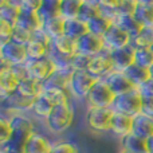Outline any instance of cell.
Instances as JSON below:
<instances>
[{
	"mask_svg": "<svg viewBox=\"0 0 153 153\" xmlns=\"http://www.w3.org/2000/svg\"><path fill=\"white\" fill-rule=\"evenodd\" d=\"M7 117L11 118L13 132L11 140L4 146H0V149L5 153H22L28 138L36 132L35 125L31 117H28L27 114H13Z\"/></svg>",
	"mask_w": 153,
	"mask_h": 153,
	"instance_id": "6da1fadb",
	"label": "cell"
},
{
	"mask_svg": "<svg viewBox=\"0 0 153 153\" xmlns=\"http://www.w3.org/2000/svg\"><path fill=\"white\" fill-rule=\"evenodd\" d=\"M75 117L74 100L63 105H58L53 109L50 116L45 120V126L50 133L55 136L63 134L71 128Z\"/></svg>",
	"mask_w": 153,
	"mask_h": 153,
	"instance_id": "7a4b0ae2",
	"label": "cell"
},
{
	"mask_svg": "<svg viewBox=\"0 0 153 153\" xmlns=\"http://www.w3.org/2000/svg\"><path fill=\"white\" fill-rule=\"evenodd\" d=\"M113 108H87L85 114L86 126L94 133H110Z\"/></svg>",
	"mask_w": 153,
	"mask_h": 153,
	"instance_id": "3957f363",
	"label": "cell"
},
{
	"mask_svg": "<svg viewBox=\"0 0 153 153\" xmlns=\"http://www.w3.org/2000/svg\"><path fill=\"white\" fill-rule=\"evenodd\" d=\"M141 106H143V93L138 89L122 94L116 98L113 105V110L116 113H121L134 118L136 116L141 114Z\"/></svg>",
	"mask_w": 153,
	"mask_h": 153,
	"instance_id": "277c9868",
	"label": "cell"
},
{
	"mask_svg": "<svg viewBox=\"0 0 153 153\" xmlns=\"http://www.w3.org/2000/svg\"><path fill=\"white\" fill-rule=\"evenodd\" d=\"M97 81L98 79H95L87 71H74L69 86V93L71 98L75 101H86L90 90Z\"/></svg>",
	"mask_w": 153,
	"mask_h": 153,
	"instance_id": "5b68a950",
	"label": "cell"
},
{
	"mask_svg": "<svg viewBox=\"0 0 153 153\" xmlns=\"http://www.w3.org/2000/svg\"><path fill=\"white\" fill-rule=\"evenodd\" d=\"M116 98L117 97L108 87V85L101 79L91 87L85 102L87 108H113Z\"/></svg>",
	"mask_w": 153,
	"mask_h": 153,
	"instance_id": "8992f818",
	"label": "cell"
},
{
	"mask_svg": "<svg viewBox=\"0 0 153 153\" xmlns=\"http://www.w3.org/2000/svg\"><path fill=\"white\" fill-rule=\"evenodd\" d=\"M27 61L26 46L13 43L12 40L0 46V67H12L15 65L26 63Z\"/></svg>",
	"mask_w": 153,
	"mask_h": 153,
	"instance_id": "52a82bcc",
	"label": "cell"
},
{
	"mask_svg": "<svg viewBox=\"0 0 153 153\" xmlns=\"http://www.w3.org/2000/svg\"><path fill=\"white\" fill-rule=\"evenodd\" d=\"M111 71H114V66H113V62H111L110 51L109 50H103L98 55L93 56L91 62H90V66L87 69V73L91 74L98 81L105 79Z\"/></svg>",
	"mask_w": 153,
	"mask_h": 153,
	"instance_id": "ba28073f",
	"label": "cell"
},
{
	"mask_svg": "<svg viewBox=\"0 0 153 153\" xmlns=\"http://www.w3.org/2000/svg\"><path fill=\"white\" fill-rule=\"evenodd\" d=\"M103 50H106L103 38L97 36L94 34H85L82 38H79L76 40V51L79 54H85L89 56H95L100 53H102Z\"/></svg>",
	"mask_w": 153,
	"mask_h": 153,
	"instance_id": "9c48e42d",
	"label": "cell"
},
{
	"mask_svg": "<svg viewBox=\"0 0 153 153\" xmlns=\"http://www.w3.org/2000/svg\"><path fill=\"white\" fill-rule=\"evenodd\" d=\"M108 87L113 91V94L116 97H120L122 94H126V93L134 90L136 87L133 86V83L128 79V76L125 75L124 71H118V70H114L110 74L106 76L105 79H102Z\"/></svg>",
	"mask_w": 153,
	"mask_h": 153,
	"instance_id": "30bf717a",
	"label": "cell"
},
{
	"mask_svg": "<svg viewBox=\"0 0 153 153\" xmlns=\"http://www.w3.org/2000/svg\"><path fill=\"white\" fill-rule=\"evenodd\" d=\"M130 39H132V38H130L124 30L120 28V27L114 23L111 24L109 31L106 32L105 36H103L105 47H106V50H109V51L118 50V48L130 45Z\"/></svg>",
	"mask_w": 153,
	"mask_h": 153,
	"instance_id": "8fae6325",
	"label": "cell"
},
{
	"mask_svg": "<svg viewBox=\"0 0 153 153\" xmlns=\"http://www.w3.org/2000/svg\"><path fill=\"white\" fill-rule=\"evenodd\" d=\"M26 63L28 66L31 78L36 79V81L42 82V83L56 70L48 56H46L43 59H38V61H27Z\"/></svg>",
	"mask_w": 153,
	"mask_h": 153,
	"instance_id": "7c38bea8",
	"label": "cell"
},
{
	"mask_svg": "<svg viewBox=\"0 0 153 153\" xmlns=\"http://www.w3.org/2000/svg\"><path fill=\"white\" fill-rule=\"evenodd\" d=\"M134 55H136V50L130 45L118 48V50L110 51V58L111 62H113L114 70L125 71L129 66L134 65Z\"/></svg>",
	"mask_w": 153,
	"mask_h": 153,
	"instance_id": "4fadbf2b",
	"label": "cell"
},
{
	"mask_svg": "<svg viewBox=\"0 0 153 153\" xmlns=\"http://www.w3.org/2000/svg\"><path fill=\"white\" fill-rule=\"evenodd\" d=\"M18 86L19 81L16 79L11 67H0V102L16 93Z\"/></svg>",
	"mask_w": 153,
	"mask_h": 153,
	"instance_id": "5bb4252c",
	"label": "cell"
},
{
	"mask_svg": "<svg viewBox=\"0 0 153 153\" xmlns=\"http://www.w3.org/2000/svg\"><path fill=\"white\" fill-rule=\"evenodd\" d=\"M53 144L54 143L47 136L35 132L26 143L22 153H50Z\"/></svg>",
	"mask_w": 153,
	"mask_h": 153,
	"instance_id": "9a60e30c",
	"label": "cell"
},
{
	"mask_svg": "<svg viewBox=\"0 0 153 153\" xmlns=\"http://www.w3.org/2000/svg\"><path fill=\"white\" fill-rule=\"evenodd\" d=\"M133 130V117L125 116L121 113H116L111 118V125H110V133L118 137L121 140L122 137L130 134Z\"/></svg>",
	"mask_w": 153,
	"mask_h": 153,
	"instance_id": "2e32d148",
	"label": "cell"
},
{
	"mask_svg": "<svg viewBox=\"0 0 153 153\" xmlns=\"http://www.w3.org/2000/svg\"><path fill=\"white\" fill-rule=\"evenodd\" d=\"M74 73L73 69L67 70H55L45 82L43 87L45 89H59V90H69L71 75Z\"/></svg>",
	"mask_w": 153,
	"mask_h": 153,
	"instance_id": "e0dca14e",
	"label": "cell"
},
{
	"mask_svg": "<svg viewBox=\"0 0 153 153\" xmlns=\"http://www.w3.org/2000/svg\"><path fill=\"white\" fill-rule=\"evenodd\" d=\"M136 136L144 138V140H149L153 137V117L145 116V114H138L133 118V130Z\"/></svg>",
	"mask_w": 153,
	"mask_h": 153,
	"instance_id": "ac0fdd59",
	"label": "cell"
},
{
	"mask_svg": "<svg viewBox=\"0 0 153 153\" xmlns=\"http://www.w3.org/2000/svg\"><path fill=\"white\" fill-rule=\"evenodd\" d=\"M121 151L132 152V153H148V141L136 136L134 133L125 136L120 140Z\"/></svg>",
	"mask_w": 153,
	"mask_h": 153,
	"instance_id": "d6986e66",
	"label": "cell"
},
{
	"mask_svg": "<svg viewBox=\"0 0 153 153\" xmlns=\"http://www.w3.org/2000/svg\"><path fill=\"white\" fill-rule=\"evenodd\" d=\"M124 73H125V75L128 76V79L133 83V86H134L136 89H141V87L151 79L149 69L141 67L136 63L132 65V66H129Z\"/></svg>",
	"mask_w": 153,
	"mask_h": 153,
	"instance_id": "ffe728a7",
	"label": "cell"
},
{
	"mask_svg": "<svg viewBox=\"0 0 153 153\" xmlns=\"http://www.w3.org/2000/svg\"><path fill=\"white\" fill-rule=\"evenodd\" d=\"M42 24L43 23H42V20H40L38 13L19 10V16H18V20H16L15 26L23 27V28L28 30V31L35 32V31L42 28Z\"/></svg>",
	"mask_w": 153,
	"mask_h": 153,
	"instance_id": "44dd1931",
	"label": "cell"
},
{
	"mask_svg": "<svg viewBox=\"0 0 153 153\" xmlns=\"http://www.w3.org/2000/svg\"><path fill=\"white\" fill-rule=\"evenodd\" d=\"M134 18L143 26H153V0H137Z\"/></svg>",
	"mask_w": 153,
	"mask_h": 153,
	"instance_id": "7402d4cb",
	"label": "cell"
},
{
	"mask_svg": "<svg viewBox=\"0 0 153 153\" xmlns=\"http://www.w3.org/2000/svg\"><path fill=\"white\" fill-rule=\"evenodd\" d=\"M153 45V26H143L136 36L130 39V46L134 50L151 48Z\"/></svg>",
	"mask_w": 153,
	"mask_h": 153,
	"instance_id": "603a6c76",
	"label": "cell"
},
{
	"mask_svg": "<svg viewBox=\"0 0 153 153\" xmlns=\"http://www.w3.org/2000/svg\"><path fill=\"white\" fill-rule=\"evenodd\" d=\"M16 93H19L20 95L27 98H31V100H35V98L40 97L43 93V83L34 78H30L24 82H20L18 86V90Z\"/></svg>",
	"mask_w": 153,
	"mask_h": 153,
	"instance_id": "cb8c5ba5",
	"label": "cell"
},
{
	"mask_svg": "<svg viewBox=\"0 0 153 153\" xmlns=\"http://www.w3.org/2000/svg\"><path fill=\"white\" fill-rule=\"evenodd\" d=\"M19 16L18 0H1L0 1V20L8 22L15 26Z\"/></svg>",
	"mask_w": 153,
	"mask_h": 153,
	"instance_id": "d4e9b609",
	"label": "cell"
},
{
	"mask_svg": "<svg viewBox=\"0 0 153 153\" xmlns=\"http://www.w3.org/2000/svg\"><path fill=\"white\" fill-rule=\"evenodd\" d=\"M87 23L82 22L81 19H70L65 22V35L73 40H78L85 34H87Z\"/></svg>",
	"mask_w": 153,
	"mask_h": 153,
	"instance_id": "484cf974",
	"label": "cell"
},
{
	"mask_svg": "<svg viewBox=\"0 0 153 153\" xmlns=\"http://www.w3.org/2000/svg\"><path fill=\"white\" fill-rule=\"evenodd\" d=\"M65 19L58 16V18L50 19V20L43 22L42 24V30L47 34V36L51 40L58 39L62 35H65Z\"/></svg>",
	"mask_w": 153,
	"mask_h": 153,
	"instance_id": "4316f807",
	"label": "cell"
},
{
	"mask_svg": "<svg viewBox=\"0 0 153 153\" xmlns=\"http://www.w3.org/2000/svg\"><path fill=\"white\" fill-rule=\"evenodd\" d=\"M50 47H53L55 51L63 54L67 56H74L78 51H76V40L70 39L66 35H62L58 39H54L51 42Z\"/></svg>",
	"mask_w": 153,
	"mask_h": 153,
	"instance_id": "83f0119b",
	"label": "cell"
},
{
	"mask_svg": "<svg viewBox=\"0 0 153 153\" xmlns=\"http://www.w3.org/2000/svg\"><path fill=\"white\" fill-rule=\"evenodd\" d=\"M98 15H101L98 0H82V4H81L79 13H78V19H81L85 23H89L91 19L97 18Z\"/></svg>",
	"mask_w": 153,
	"mask_h": 153,
	"instance_id": "f1b7e54d",
	"label": "cell"
},
{
	"mask_svg": "<svg viewBox=\"0 0 153 153\" xmlns=\"http://www.w3.org/2000/svg\"><path fill=\"white\" fill-rule=\"evenodd\" d=\"M114 24L122 28L130 38L136 36L140 32V30L143 28V24L134 18V15H126V16H118L117 20L114 22Z\"/></svg>",
	"mask_w": 153,
	"mask_h": 153,
	"instance_id": "f546056e",
	"label": "cell"
},
{
	"mask_svg": "<svg viewBox=\"0 0 153 153\" xmlns=\"http://www.w3.org/2000/svg\"><path fill=\"white\" fill-rule=\"evenodd\" d=\"M38 15H39L42 23L61 16V0H43Z\"/></svg>",
	"mask_w": 153,
	"mask_h": 153,
	"instance_id": "4dcf8cb0",
	"label": "cell"
},
{
	"mask_svg": "<svg viewBox=\"0 0 153 153\" xmlns=\"http://www.w3.org/2000/svg\"><path fill=\"white\" fill-rule=\"evenodd\" d=\"M42 95L55 108L58 105H63L70 101H73L69 90H59V89H45L43 87Z\"/></svg>",
	"mask_w": 153,
	"mask_h": 153,
	"instance_id": "1f68e13d",
	"label": "cell"
},
{
	"mask_svg": "<svg viewBox=\"0 0 153 153\" xmlns=\"http://www.w3.org/2000/svg\"><path fill=\"white\" fill-rule=\"evenodd\" d=\"M53 109H54V106L51 105L43 95H40V97L35 98L34 105H32L30 114H31L34 118H39V120H43V121H45V120L50 116Z\"/></svg>",
	"mask_w": 153,
	"mask_h": 153,
	"instance_id": "d6a6232c",
	"label": "cell"
},
{
	"mask_svg": "<svg viewBox=\"0 0 153 153\" xmlns=\"http://www.w3.org/2000/svg\"><path fill=\"white\" fill-rule=\"evenodd\" d=\"M111 24H113V22H110L102 15H98L97 18L91 19L87 23V30H89L90 34H94L97 36L103 38L106 32L109 31V28L111 27Z\"/></svg>",
	"mask_w": 153,
	"mask_h": 153,
	"instance_id": "836d02e7",
	"label": "cell"
},
{
	"mask_svg": "<svg viewBox=\"0 0 153 153\" xmlns=\"http://www.w3.org/2000/svg\"><path fill=\"white\" fill-rule=\"evenodd\" d=\"M82 0H61V18L65 20L76 19Z\"/></svg>",
	"mask_w": 153,
	"mask_h": 153,
	"instance_id": "e575fe53",
	"label": "cell"
},
{
	"mask_svg": "<svg viewBox=\"0 0 153 153\" xmlns=\"http://www.w3.org/2000/svg\"><path fill=\"white\" fill-rule=\"evenodd\" d=\"M48 48L45 45L36 42L32 39L28 45L26 46V53H27V59L28 61H38V59H43L48 55Z\"/></svg>",
	"mask_w": 153,
	"mask_h": 153,
	"instance_id": "d590c367",
	"label": "cell"
},
{
	"mask_svg": "<svg viewBox=\"0 0 153 153\" xmlns=\"http://www.w3.org/2000/svg\"><path fill=\"white\" fill-rule=\"evenodd\" d=\"M98 3H100L101 15L114 23L118 18L120 0H98Z\"/></svg>",
	"mask_w": 153,
	"mask_h": 153,
	"instance_id": "8d00e7d4",
	"label": "cell"
},
{
	"mask_svg": "<svg viewBox=\"0 0 153 153\" xmlns=\"http://www.w3.org/2000/svg\"><path fill=\"white\" fill-rule=\"evenodd\" d=\"M12 132H13V128H12L11 118L1 113V116H0V146H4L11 140Z\"/></svg>",
	"mask_w": 153,
	"mask_h": 153,
	"instance_id": "74e56055",
	"label": "cell"
},
{
	"mask_svg": "<svg viewBox=\"0 0 153 153\" xmlns=\"http://www.w3.org/2000/svg\"><path fill=\"white\" fill-rule=\"evenodd\" d=\"M32 34H34V32L28 31V30L23 28V27L15 26V27H13L11 40H12L13 43H18V45L27 46V45H28V43L32 40Z\"/></svg>",
	"mask_w": 153,
	"mask_h": 153,
	"instance_id": "f35d334b",
	"label": "cell"
},
{
	"mask_svg": "<svg viewBox=\"0 0 153 153\" xmlns=\"http://www.w3.org/2000/svg\"><path fill=\"white\" fill-rule=\"evenodd\" d=\"M134 63L145 69H151L153 66V51L151 48H144V50H136Z\"/></svg>",
	"mask_w": 153,
	"mask_h": 153,
	"instance_id": "ab89813d",
	"label": "cell"
},
{
	"mask_svg": "<svg viewBox=\"0 0 153 153\" xmlns=\"http://www.w3.org/2000/svg\"><path fill=\"white\" fill-rule=\"evenodd\" d=\"M50 153H79L76 144L71 141H56L51 146Z\"/></svg>",
	"mask_w": 153,
	"mask_h": 153,
	"instance_id": "60d3db41",
	"label": "cell"
},
{
	"mask_svg": "<svg viewBox=\"0 0 153 153\" xmlns=\"http://www.w3.org/2000/svg\"><path fill=\"white\" fill-rule=\"evenodd\" d=\"M93 56L85 55V54H79L76 53L74 56H73V70L74 71H87L90 66V62H91Z\"/></svg>",
	"mask_w": 153,
	"mask_h": 153,
	"instance_id": "b9f144b4",
	"label": "cell"
},
{
	"mask_svg": "<svg viewBox=\"0 0 153 153\" xmlns=\"http://www.w3.org/2000/svg\"><path fill=\"white\" fill-rule=\"evenodd\" d=\"M136 7H137V0H120L118 16L134 15Z\"/></svg>",
	"mask_w": 153,
	"mask_h": 153,
	"instance_id": "7bdbcfd3",
	"label": "cell"
},
{
	"mask_svg": "<svg viewBox=\"0 0 153 153\" xmlns=\"http://www.w3.org/2000/svg\"><path fill=\"white\" fill-rule=\"evenodd\" d=\"M43 0H18L19 10L28 11V12L38 13L42 7Z\"/></svg>",
	"mask_w": 153,
	"mask_h": 153,
	"instance_id": "ee69618b",
	"label": "cell"
},
{
	"mask_svg": "<svg viewBox=\"0 0 153 153\" xmlns=\"http://www.w3.org/2000/svg\"><path fill=\"white\" fill-rule=\"evenodd\" d=\"M11 70H12V73L15 74L16 79L19 81V83L31 78V74H30V70H28V66H27V63L15 65V66L11 67Z\"/></svg>",
	"mask_w": 153,
	"mask_h": 153,
	"instance_id": "f6af8a7d",
	"label": "cell"
},
{
	"mask_svg": "<svg viewBox=\"0 0 153 153\" xmlns=\"http://www.w3.org/2000/svg\"><path fill=\"white\" fill-rule=\"evenodd\" d=\"M12 24H10L8 22L0 20V46L5 45L11 40V36H12V31H13Z\"/></svg>",
	"mask_w": 153,
	"mask_h": 153,
	"instance_id": "bcb514c9",
	"label": "cell"
},
{
	"mask_svg": "<svg viewBox=\"0 0 153 153\" xmlns=\"http://www.w3.org/2000/svg\"><path fill=\"white\" fill-rule=\"evenodd\" d=\"M141 113L145 116L153 117V95L143 94V106H141Z\"/></svg>",
	"mask_w": 153,
	"mask_h": 153,
	"instance_id": "7dc6e473",
	"label": "cell"
},
{
	"mask_svg": "<svg viewBox=\"0 0 153 153\" xmlns=\"http://www.w3.org/2000/svg\"><path fill=\"white\" fill-rule=\"evenodd\" d=\"M143 94H149V95H153V79H149L145 85H144L141 89H138Z\"/></svg>",
	"mask_w": 153,
	"mask_h": 153,
	"instance_id": "c3c4849f",
	"label": "cell"
},
{
	"mask_svg": "<svg viewBox=\"0 0 153 153\" xmlns=\"http://www.w3.org/2000/svg\"><path fill=\"white\" fill-rule=\"evenodd\" d=\"M148 141V153H153V137H151Z\"/></svg>",
	"mask_w": 153,
	"mask_h": 153,
	"instance_id": "681fc988",
	"label": "cell"
},
{
	"mask_svg": "<svg viewBox=\"0 0 153 153\" xmlns=\"http://www.w3.org/2000/svg\"><path fill=\"white\" fill-rule=\"evenodd\" d=\"M149 73H151V79H153V66L149 69Z\"/></svg>",
	"mask_w": 153,
	"mask_h": 153,
	"instance_id": "f907efd6",
	"label": "cell"
},
{
	"mask_svg": "<svg viewBox=\"0 0 153 153\" xmlns=\"http://www.w3.org/2000/svg\"><path fill=\"white\" fill-rule=\"evenodd\" d=\"M120 153H132V152H126V151H121Z\"/></svg>",
	"mask_w": 153,
	"mask_h": 153,
	"instance_id": "816d5d0a",
	"label": "cell"
},
{
	"mask_svg": "<svg viewBox=\"0 0 153 153\" xmlns=\"http://www.w3.org/2000/svg\"><path fill=\"white\" fill-rule=\"evenodd\" d=\"M0 153H5V152H4V151H1V149H0Z\"/></svg>",
	"mask_w": 153,
	"mask_h": 153,
	"instance_id": "f5cc1de1",
	"label": "cell"
},
{
	"mask_svg": "<svg viewBox=\"0 0 153 153\" xmlns=\"http://www.w3.org/2000/svg\"><path fill=\"white\" fill-rule=\"evenodd\" d=\"M151 50H152V51H153V45H152V47H151Z\"/></svg>",
	"mask_w": 153,
	"mask_h": 153,
	"instance_id": "db71d44e",
	"label": "cell"
}]
</instances>
